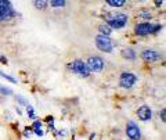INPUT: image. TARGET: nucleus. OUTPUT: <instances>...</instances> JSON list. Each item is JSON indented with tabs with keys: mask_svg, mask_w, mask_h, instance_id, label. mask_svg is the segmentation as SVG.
<instances>
[{
	"mask_svg": "<svg viewBox=\"0 0 166 140\" xmlns=\"http://www.w3.org/2000/svg\"><path fill=\"white\" fill-rule=\"evenodd\" d=\"M111 29H122L126 26V24H127V15L126 14H122V13H119V14H114V15H109L108 18H107V22H105Z\"/></svg>",
	"mask_w": 166,
	"mask_h": 140,
	"instance_id": "nucleus-1",
	"label": "nucleus"
},
{
	"mask_svg": "<svg viewBox=\"0 0 166 140\" xmlns=\"http://www.w3.org/2000/svg\"><path fill=\"white\" fill-rule=\"evenodd\" d=\"M94 42H96V46H97L98 50H101L104 53H112L114 43H112V40L109 39V36H105V35H101V33H100V35L96 36Z\"/></svg>",
	"mask_w": 166,
	"mask_h": 140,
	"instance_id": "nucleus-2",
	"label": "nucleus"
},
{
	"mask_svg": "<svg viewBox=\"0 0 166 140\" xmlns=\"http://www.w3.org/2000/svg\"><path fill=\"white\" fill-rule=\"evenodd\" d=\"M69 68L72 69L76 75L82 76V78H87V76L90 75L89 67H87V64H86L84 61H82V60H75V61H72V63L69 64Z\"/></svg>",
	"mask_w": 166,
	"mask_h": 140,
	"instance_id": "nucleus-3",
	"label": "nucleus"
},
{
	"mask_svg": "<svg viewBox=\"0 0 166 140\" xmlns=\"http://www.w3.org/2000/svg\"><path fill=\"white\" fill-rule=\"evenodd\" d=\"M15 15V13L13 10V6L9 0H0V21L4 20H10Z\"/></svg>",
	"mask_w": 166,
	"mask_h": 140,
	"instance_id": "nucleus-4",
	"label": "nucleus"
},
{
	"mask_svg": "<svg viewBox=\"0 0 166 140\" xmlns=\"http://www.w3.org/2000/svg\"><path fill=\"white\" fill-rule=\"evenodd\" d=\"M86 64L89 67L90 72H101L104 69V60L98 55H92L89 57V60L86 61Z\"/></svg>",
	"mask_w": 166,
	"mask_h": 140,
	"instance_id": "nucleus-5",
	"label": "nucleus"
},
{
	"mask_svg": "<svg viewBox=\"0 0 166 140\" xmlns=\"http://www.w3.org/2000/svg\"><path fill=\"white\" fill-rule=\"evenodd\" d=\"M136 82H137V76L132 72H122L121 78H119V85L125 89H130L133 87Z\"/></svg>",
	"mask_w": 166,
	"mask_h": 140,
	"instance_id": "nucleus-6",
	"label": "nucleus"
},
{
	"mask_svg": "<svg viewBox=\"0 0 166 140\" xmlns=\"http://www.w3.org/2000/svg\"><path fill=\"white\" fill-rule=\"evenodd\" d=\"M141 58L144 60L145 63H158L162 60V55L158 53L156 50H152V49H147L141 53Z\"/></svg>",
	"mask_w": 166,
	"mask_h": 140,
	"instance_id": "nucleus-7",
	"label": "nucleus"
},
{
	"mask_svg": "<svg viewBox=\"0 0 166 140\" xmlns=\"http://www.w3.org/2000/svg\"><path fill=\"white\" fill-rule=\"evenodd\" d=\"M126 135H127L129 140H140V137H141L140 129H138V126L136 125L134 122H127V125H126Z\"/></svg>",
	"mask_w": 166,
	"mask_h": 140,
	"instance_id": "nucleus-8",
	"label": "nucleus"
},
{
	"mask_svg": "<svg viewBox=\"0 0 166 140\" xmlns=\"http://www.w3.org/2000/svg\"><path fill=\"white\" fill-rule=\"evenodd\" d=\"M152 24L150 22H140L134 26V33L138 36H147V35H151L152 33Z\"/></svg>",
	"mask_w": 166,
	"mask_h": 140,
	"instance_id": "nucleus-9",
	"label": "nucleus"
},
{
	"mask_svg": "<svg viewBox=\"0 0 166 140\" xmlns=\"http://www.w3.org/2000/svg\"><path fill=\"white\" fill-rule=\"evenodd\" d=\"M137 117L141 119V121H150L152 117V112L148 106H141V107L137 110Z\"/></svg>",
	"mask_w": 166,
	"mask_h": 140,
	"instance_id": "nucleus-10",
	"label": "nucleus"
},
{
	"mask_svg": "<svg viewBox=\"0 0 166 140\" xmlns=\"http://www.w3.org/2000/svg\"><path fill=\"white\" fill-rule=\"evenodd\" d=\"M121 54H122V57H123L125 60H129V61L136 60V52L133 49H123L121 52Z\"/></svg>",
	"mask_w": 166,
	"mask_h": 140,
	"instance_id": "nucleus-11",
	"label": "nucleus"
},
{
	"mask_svg": "<svg viewBox=\"0 0 166 140\" xmlns=\"http://www.w3.org/2000/svg\"><path fill=\"white\" fill-rule=\"evenodd\" d=\"M32 3H33L35 9H38L40 11H44L49 7V0H32Z\"/></svg>",
	"mask_w": 166,
	"mask_h": 140,
	"instance_id": "nucleus-12",
	"label": "nucleus"
},
{
	"mask_svg": "<svg viewBox=\"0 0 166 140\" xmlns=\"http://www.w3.org/2000/svg\"><path fill=\"white\" fill-rule=\"evenodd\" d=\"M107 4H109L111 7H123L126 4V0H105Z\"/></svg>",
	"mask_w": 166,
	"mask_h": 140,
	"instance_id": "nucleus-13",
	"label": "nucleus"
},
{
	"mask_svg": "<svg viewBox=\"0 0 166 140\" xmlns=\"http://www.w3.org/2000/svg\"><path fill=\"white\" fill-rule=\"evenodd\" d=\"M67 4V0H50V6L53 9H62L65 7Z\"/></svg>",
	"mask_w": 166,
	"mask_h": 140,
	"instance_id": "nucleus-14",
	"label": "nucleus"
},
{
	"mask_svg": "<svg viewBox=\"0 0 166 140\" xmlns=\"http://www.w3.org/2000/svg\"><path fill=\"white\" fill-rule=\"evenodd\" d=\"M98 31H100L101 35H105V36H109V35L112 33V29H111L107 24H101V25L98 26Z\"/></svg>",
	"mask_w": 166,
	"mask_h": 140,
	"instance_id": "nucleus-15",
	"label": "nucleus"
},
{
	"mask_svg": "<svg viewBox=\"0 0 166 140\" xmlns=\"http://www.w3.org/2000/svg\"><path fill=\"white\" fill-rule=\"evenodd\" d=\"M138 18H143V20H145V21H150L151 18H152V15H151V13L150 11H145V10H141L138 11Z\"/></svg>",
	"mask_w": 166,
	"mask_h": 140,
	"instance_id": "nucleus-16",
	"label": "nucleus"
},
{
	"mask_svg": "<svg viewBox=\"0 0 166 140\" xmlns=\"http://www.w3.org/2000/svg\"><path fill=\"white\" fill-rule=\"evenodd\" d=\"M26 112H28V117L31 119H35L36 118V115H35V111H33V107L31 106H26Z\"/></svg>",
	"mask_w": 166,
	"mask_h": 140,
	"instance_id": "nucleus-17",
	"label": "nucleus"
},
{
	"mask_svg": "<svg viewBox=\"0 0 166 140\" xmlns=\"http://www.w3.org/2000/svg\"><path fill=\"white\" fill-rule=\"evenodd\" d=\"M0 76H1V78H4V79H7V81H10V82H13V83H15V82H17V79H15V78H13V76H10V75H6V74H4V72H1V71H0Z\"/></svg>",
	"mask_w": 166,
	"mask_h": 140,
	"instance_id": "nucleus-18",
	"label": "nucleus"
},
{
	"mask_svg": "<svg viewBox=\"0 0 166 140\" xmlns=\"http://www.w3.org/2000/svg\"><path fill=\"white\" fill-rule=\"evenodd\" d=\"M0 93L1 94H13V90H10V89H7V87H3V86H0Z\"/></svg>",
	"mask_w": 166,
	"mask_h": 140,
	"instance_id": "nucleus-19",
	"label": "nucleus"
},
{
	"mask_svg": "<svg viewBox=\"0 0 166 140\" xmlns=\"http://www.w3.org/2000/svg\"><path fill=\"white\" fill-rule=\"evenodd\" d=\"M24 136H25V137H31L32 136V128H25V130H24Z\"/></svg>",
	"mask_w": 166,
	"mask_h": 140,
	"instance_id": "nucleus-20",
	"label": "nucleus"
},
{
	"mask_svg": "<svg viewBox=\"0 0 166 140\" xmlns=\"http://www.w3.org/2000/svg\"><path fill=\"white\" fill-rule=\"evenodd\" d=\"M39 128H42V122L40 121H35L33 125H32V129H39Z\"/></svg>",
	"mask_w": 166,
	"mask_h": 140,
	"instance_id": "nucleus-21",
	"label": "nucleus"
},
{
	"mask_svg": "<svg viewBox=\"0 0 166 140\" xmlns=\"http://www.w3.org/2000/svg\"><path fill=\"white\" fill-rule=\"evenodd\" d=\"M17 100L20 101V103H21V104H22V106H25V107L28 106V103H26V101H25V100H24V98H22V97H21V96H17Z\"/></svg>",
	"mask_w": 166,
	"mask_h": 140,
	"instance_id": "nucleus-22",
	"label": "nucleus"
},
{
	"mask_svg": "<svg viewBox=\"0 0 166 140\" xmlns=\"http://www.w3.org/2000/svg\"><path fill=\"white\" fill-rule=\"evenodd\" d=\"M154 3H155L156 7H161V6L163 4V0H154Z\"/></svg>",
	"mask_w": 166,
	"mask_h": 140,
	"instance_id": "nucleus-23",
	"label": "nucleus"
},
{
	"mask_svg": "<svg viewBox=\"0 0 166 140\" xmlns=\"http://www.w3.org/2000/svg\"><path fill=\"white\" fill-rule=\"evenodd\" d=\"M165 117H166V111H165V110H162V111H161V119H162L163 122H165V121H166V118H165Z\"/></svg>",
	"mask_w": 166,
	"mask_h": 140,
	"instance_id": "nucleus-24",
	"label": "nucleus"
},
{
	"mask_svg": "<svg viewBox=\"0 0 166 140\" xmlns=\"http://www.w3.org/2000/svg\"><path fill=\"white\" fill-rule=\"evenodd\" d=\"M33 132H35L38 136H43V130H42L40 128H39V129H33Z\"/></svg>",
	"mask_w": 166,
	"mask_h": 140,
	"instance_id": "nucleus-25",
	"label": "nucleus"
}]
</instances>
